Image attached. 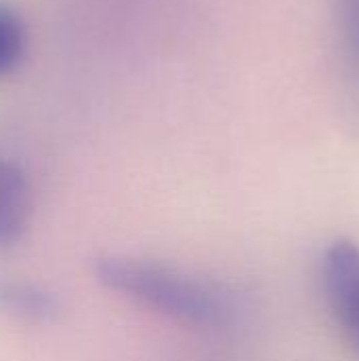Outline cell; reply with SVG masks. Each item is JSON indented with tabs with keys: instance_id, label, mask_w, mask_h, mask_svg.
I'll return each instance as SVG.
<instances>
[{
	"instance_id": "cell-1",
	"label": "cell",
	"mask_w": 359,
	"mask_h": 361,
	"mask_svg": "<svg viewBox=\"0 0 359 361\" xmlns=\"http://www.w3.org/2000/svg\"><path fill=\"white\" fill-rule=\"evenodd\" d=\"M93 275L116 296L195 330H226L237 322L239 307L226 288L157 260L99 256Z\"/></svg>"
},
{
	"instance_id": "cell-2",
	"label": "cell",
	"mask_w": 359,
	"mask_h": 361,
	"mask_svg": "<svg viewBox=\"0 0 359 361\" xmlns=\"http://www.w3.org/2000/svg\"><path fill=\"white\" fill-rule=\"evenodd\" d=\"M320 290L326 307L359 360V245L353 241L330 243L320 258Z\"/></svg>"
},
{
	"instance_id": "cell-3",
	"label": "cell",
	"mask_w": 359,
	"mask_h": 361,
	"mask_svg": "<svg viewBox=\"0 0 359 361\" xmlns=\"http://www.w3.org/2000/svg\"><path fill=\"white\" fill-rule=\"evenodd\" d=\"M59 313L61 302L49 288L0 275V315L28 326H49L57 322Z\"/></svg>"
},
{
	"instance_id": "cell-4",
	"label": "cell",
	"mask_w": 359,
	"mask_h": 361,
	"mask_svg": "<svg viewBox=\"0 0 359 361\" xmlns=\"http://www.w3.org/2000/svg\"><path fill=\"white\" fill-rule=\"evenodd\" d=\"M28 47V32L19 11L0 0V78L13 74L23 61Z\"/></svg>"
},
{
	"instance_id": "cell-5",
	"label": "cell",
	"mask_w": 359,
	"mask_h": 361,
	"mask_svg": "<svg viewBox=\"0 0 359 361\" xmlns=\"http://www.w3.org/2000/svg\"><path fill=\"white\" fill-rule=\"evenodd\" d=\"M336 42L349 78L359 85V0H339Z\"/></svg>"
},
{
	"instance_id": "cell-6",
	"label": "cell",
	"mask_w": 359,
	"mask_h": 361,
	"mask_svg": "<svg viewBox=\"0 0 359 361\" xmlns=\"http://www.w3.org/2000/svg\"><path fill=\"white\" fill-rule=\"evenodd\" d=\"M25 182H28V180H25L23 171H21L15 163L0 159V197H2L4 192H8L11 188H15V186H19V184H25Z\"/></svg>"
}]
</instances>
